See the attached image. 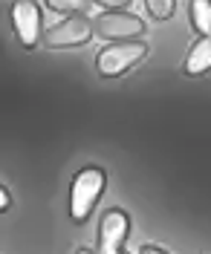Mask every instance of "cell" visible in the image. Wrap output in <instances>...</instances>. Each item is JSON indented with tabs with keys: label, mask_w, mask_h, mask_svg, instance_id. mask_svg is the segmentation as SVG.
Segmentation results:
<instances>
[{
	"label": "cell",
	"mask_w": 211,
	"mask_h": 254,
	"mask_svg": "<svg viewBox=\"0 0 211 254\" xmlns=\"http://www.w3.org/2000/svg\"><path fill=\"white\" fill-rule=\"evenodd\" d=\"M12 23H15L17 41L26 49H32L41 41V9L35 6V0H15Z\"/></svg>",
	"instance_id": "8992f818"
},
{
	"label": "cell",
	"mask_w": 211,
	"mask_h": 254,
	"mask_svg": "<svg viewBox=\"0 0 211 254\" xmlns=\"http://www.w3.org/2000/svg\"><path fill=\"white\" fill-rule=\"evenodd\" d=\"M130 220L125 211H107L101 217V225H98V252L101 254H122V246H125V237H128Z\"/></svg>",
	"instance_id": "5b68a950"
},
{
	"label": "cell",
	"mask_w": 211,
	"mask_h": 254,
	"mask_svg": "<svg viewBox=\"0 0 211 254\" xmlns=\"http://www.w3.org/2000/svg\"><path fill=\"white\" fill-rule=\"evenodd\" d=\"M93 26H96V35L107 38V41H133L136 35L145 32V23L128 12H104L96 17Z\"/></svg>",
	"instance_id": "277c9868"
},
{
	"label": "cell",
	"mask_w": 211,
	"mask_h": 254,
	"mask_svg": "<svg viewBox=\"0 0 211 254\" xmlns=\"http://www.w3.org/2000/svg\"><path fill=\"white\" fill-rule=\"evenodd\" d=\"M142 254H165V252H162V249H153V246H145Z\"/></svg>",
	"instance_id": "4fadbf2b"
},
{
	"label": "cell",
	"mask_w": 211,
	"mask_h": 254,
	"mask_svg": "<svg viewBox=\"0 0 211 254\" xmlns=\"http://www.w3.org/2000/svg\"><path fill=\"white\" fill-rule=\"evenodd\" d=\"M47 6L55 9V12H70V15L93 12V0H47Z\"/></svg>",
	"instance_id": "9c48e42d"
},
{
	"label": "cell",
	"mask_w": 211,
	"mask_h": 254,
	"mask_svg": "<svg viewBox=\"0 0 211 254\" xmlns=\"http://www.w3.org/2000/svg\"><path fill=\"white\" fill-rule=\"evenodd\" d=\"M78 254H93V252H90V249H78Z\"/></svg>",
	"instance_id": "5bb4252c"
},
{
	"label": "cell",
	"mask_w": 211,
	"mask_h": 254,
	"mask_svg": "<svg viewBox=\"0 0 211 254\" xmlns=\"http://www.w3.org/2000/svg\"><path fill=\"white\" fill-rule=\"evenodd\" d=\"M191 23H194V29L203 35V38H209L211 35V0H191Z\"/></svg>",
	"instance_id": "ba28073f"
},
{
	"label": "cell",
	"mask_w": 211,
	"mask_h": 254,
	"mask_svg": "<svg viewBox=\"0 0 211 254\" xmlns=\"http://www.w3.org/2000/svg\"><path fill=\"white\" fill-rule=\"evenodd\" d=\"M209 69H211V35L200 38L194 44V49L188 52V58H185V72L188 75H203Z\"/></svg>",
	"instance_id": "52a82bcc"
},
{
	"label": "cell",
	"mask_w": 211,
	"mask_h": 254,
	"mask_svg": "<svg viewBox=\"0 0 211 254\" xmlns=\"http://www.w3.org/2000/svg\"><path fill=\"white\" fill-rule=\"evenodd\" d=\"M122 254H125V252H122Z\"/></svg>",
	"instance_id": "9a60e30c"
},
{
	"label": "cell",
	"mask_w": 211,
	"mask_h": 254,
	"mask_svg": "<svg viewBox=\"0 0 211 254\" xmlns=\"http://www.w3.org/2000/svg\"><path fill=\"white\" fill-rule=\"evenodd\" d=\"M145 3H147V12L156 20H168L174 15V6H177V0H145Z\"/></svg>",
	"instance_id": "30bf717a"
},
{
	"label": "cell",
	"mask_w": 211,
	"mask_h": 254,
	"mask_svg": "<svg viewBox=\"0 0 211 254\" xmlns=\"http://www.w3.org/2000/svg\"><path fill=\"white\" fill-rule=\"evenodd\" d=\"M93 32H96V26H93L84 15H72V17H67V20H61L58 26H52V29L44 35V44L52 47V49L81 47V44H87V41L93 38Z\"/></svg>",
	"instance_id": "3957f363"
},
{
	"label": "cell",
	"mask_w": 211,
	"mask_h": 254,
	"mask_svg": "<svg viewBox=\"0 0 211 254\" xmlns=\"http://www.w3.org/2000/svg\"><path fill=\"white\" fill-rule=\"evenodd\" d=\"M147 47L142 41H116L110 47H104L98 52V72L101 75H107V78H116V75H122V72H128L133 64H139L145 58Z\"/></svg>",
	"instance_id": "7a4b0ae2"
},
{
	"label": "cell",
	"mask_w": 211,
	"mask_h": 254,
	"mask_svg": "<svg viewBox=\"0 0 211 254\" xmlns=\"http://www.w3.org/2000/svg\"><path fill=\"white\" fill-rule=\"evenodd\" d=\"M9 202H12V196H9V190L3 188V190H0V208L6 211V208H9Z\"/></svg>",
	"instance_id": "7c38bea8"
},
{
	"label": "cell",
	"mask_w": 211,
	"mask_h": 254,
	"mask_svg": "<svg viewBox=\"0 0 211 254\" xmlns=\"http://www.w3.org/2000/svg\"><path fill=\"white\" fill-rule=\"evenodd\" d=\"M93 3H98V6H104V9H125L130 0H93Z\"/></svg>",
	"instance_id": "8fae6325"
},
{
	"label": "cell",
	"mask_w": 211,
	"mask_h": 254,
	"mask_svg": "<svg viewBox=\"0 0 211 254\" xmlns=\"http://www.w3.org/2000/svg\"><path fill=\"white\" fill-rule=\"evenodd\" d=\"M101 188H104V174L98 168L78 171L75 182H72V196H70V214L75 222H84L93 214L98 196H101Z\"/></svg>",
	"instance_id": "6da1fadb"
}]
</instances>
